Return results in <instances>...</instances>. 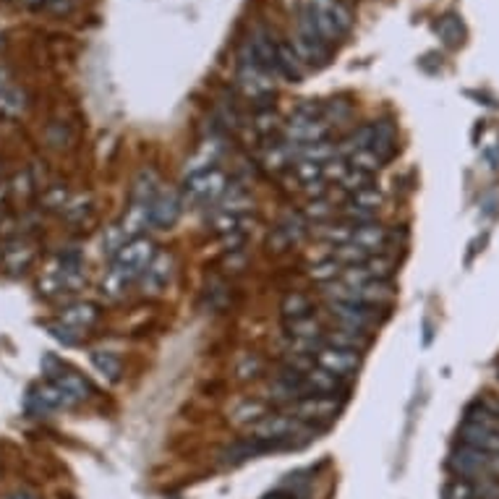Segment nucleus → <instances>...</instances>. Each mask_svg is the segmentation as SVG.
Here are the masks:
<instances>
[{
	"label": "nucleus",
	"mask_w": 499,
	"mask_h": 499,
	"mask_svg": "<svg viewBox=\"0 0 499 499\" xmlns=\"http://www.w3.org/2000/svg\"><path fill=\"white\" fill-rule=\"evenodd\" d=\"M372 178H374V175L361 173V170H350V167L345 165V170H342L340 178H337V186H342L348 194H353V191H361V188L372 186Z\"/></svg>",
	"instance_id": "nucleus-28"
},
{
	"label": "nucleus",
	"mask_w": 499,
	"mask_h": 499,
	"mask_svg": "<svg viewBox=\"0 0 499 499\" xmlns=\"http://www.w3.org/2000/svg\"><path fill=\"white\" fill-rule=\"evenodd\" d=\"M372 134H369V150L382 160L389 163L397 152V126L392 120H374L369 123Z\"/></svg>",
	"instance_id": "nucleus-13"
},
{
	"label": "nucleus",
	"mask_w": 499,
	"mask_h": 499,
	"mask_svg": "<svg viewBox=\"0 0 499 499\" xmlns=\"http://www.w3.org/2000/svg\"><path fill=\"white\" fill-rule=\"evenodd\" d=\"M280 311H282V319L285 325L288 322H298V319H306V317H314V306H311V298L306 293H288L280 303Z\"/></svg>",
	"instance_id": "nucleus-21"
},
{
	"label": "nucleus",
	"mask_w": 499,
	"mask_h": 499,
	"mask_svg": "<svg viewBox=\"0 0 499 499\" xmlns=\"http://www.w3.org/2000/svg\"><path fill=\"white\" fill-rule=\"evenodd\" d=\"M24 3H45V0H24Z\"/></svg>",
	"instance_id": "nucleus-41"
},
{
	"label": "nucleus",
	"mask_w": 499,
	"mask_h": 499,
	"mask_svg": "<svg viewBox=\"0 0 499 499\" xmlns=\"http://www.w3.org/2000/svg\"><path fill=\"white\" fill-rule=\"evenodd\" d=\"M259 369H262L259 358H254V356H243V364L238 366V374H241L243 380H249V377H257Z\"/></svg>",
	"instance_id": "nucleus-37"
},
{
	"label": "nucleus",
	"mask_w": 499,
	"mask_h": 499,
	"mask_svg": "<svg viewBox=\"0 0 499 499\" xmlns=\"http://www.w3.org/2000/svg\"><path fill=\"white\" fill-rule=\"evenodd\" d=\"M327 342L337 345V348H345V350L364 353L372 345V334L361 333V330H350V327H337L333 333H327Z\"/></svg>",
	"instance_id": "nucleus-22"
},
{
	"label": "nucleus",
	"mask_w": 499,
	"mask_h": 499,
	"mask_svg": "<svg viewBox=\"0 0 499 499\" xmlns=\"http://www.w3.org/2000/svg\"><path fill=\"white\" fill-rule=\"evenodd\" d=\"M126 241H128V235L123 233V227H120V225H112L111 230H108V235L103 238V251L115 257V254L126 246Z\"/></svg>",
	"instance_id": "nucleus-32"
},
{
	"label": "nucleus",
	"mask_w": 499,
	"mask_h": 499,
	"mask_svg": "<svg viewBox=\"0 0 499 499\" xmlns=\"http://www.w3.org/2000/svg\"><path fill=\"white\" fill-rule=\"evenodd\" d=\"M128 288H131V280L120 278L118 273L108 270V275L103 280V293H105L108 298H120V296H126Z\"/></svg>",
	"instance_id": "nucleus-30"
},
{
	"label": "nucleus",
	"mask_w": 499,
	"mask_h": 499,
	"mask_svg": "<svg viewBox=\"0 0 499 499\" xmlns=\"http://www.w3.org/2000/svg\"><path fill=\"white\" fill-rule=\"evenodd\" d=\"M11 499H35V497H29V495H13Z\"/></svg>",
	"instance_id": "nucleus-39"
},
{
	"label": "nucleus",
	"mask_w": 499,
	"mask_h": 499,
	"mask_svg": "<svg viewBox=\"0 0 499 499\" xmlns=\"http://www.w3.org/2000/svg\"><path fill=\"white\" fill-rule=\"evenodd\" d=\"M306 73V65L301 63L298 53L290 42H278V76L288 81H301Z\"/></svg>",
	"instance_id": "nucleus-19"
},
{
	"label": "nucleus",
	"mask_w": 499,
	"mask_h": 499,
	"mask_svg": "<svg viewBox=\"0 0 499 499\" xmlns=\"http://www.w3.org/2000/svg\"><path fill=\"white\" fill-rule=\"evenodd\" d=\"M183 196L173 188H160L157 196L147 204L150 212V225L152 227H173L178 218L183 215Z\"/></svg>",
	"instance_id": "nucleus-9"
},
{
	"label": "nucleus",
	"mask_w": 499,
	"mask_h": 499,
	"mask_svg": "<svg viewBox=\"0 0 499 499\" xmlns=\"http://www.w3.org/2000/svg\"><path fill=\"white\" fill-rule=\"evenodd\" d=\"M449 468H452L463 481L489 479V455L460 444V447L452 449V455H449Z\"/></svg>",
	"instance_id": "nucleus-7"
},
{
	"label": "nucleus",
	"mask_w": 499,
	"mask_h": 499,
	"mask_svg": "<svg viewBox=\"0 0 499 499\" xmlns=\"http://www.w3.org/2000/svg\"><path fill=\"white\" fill-rule=\"evenodd\" d=\"M444 499H476V495H473V484H471V481H463V479L452 481V484L447 487V492H444Z\"/></svg>",
	"instance_id": "nucleus-34"
},
{
	"label": "nucleus",
	"mask_w": 499,
	"mask_h": 499,
	"mask_svg": "<svg viewBox=\"0 0 499 499\" xmlns=\"http://www.w3.org/2000/svg\"><path fill=\"white\" fill-rule=\"evenodd\" d=\"M340 408H342V403L334 400V395H306V397L293 403L290 413L296 418H301L306 426H311V424H322V421L337 418Z\"/></svg>",
	"instance_id": "nucleus-5"
},
{
	"label": "nucleus",
	"mask_w": 499,
	"mask_h": 499,
	"mask_svg": "<svg viewBox=\"0 0 499 499\" xmlns=\"http://www.w3.org/2000/svg\"><path fill=\"white\" fill-rule=\"evenodd\" d=\"M170 280H173V257L165 251H157L142 275V285L147 293H163L170 285Z\"/></svg>",
	"instance_id": "nucleus-16"
},
{
	"label": "nucleus",
	"mask_w": 499,
	"mask_h": 499,
	"mask_svg": "<svg viewBox=\"0 0 499 499\" xmlns=\"http://www.w3.org/2000/svg\"><path fill=\"white\" fill-rule=\"evenodd\" d=\"M333 215H334V207L327 202V199H314V202L309 204V210H306V220H314V222L333 220Z\"/></svg>",
	"instance_id": "nucleus-33"
},
{
	"label": "nucleus",
	"mask_w": 499,
	"mask_h": 499,
	"mask_svg": "<svg viewBox=\"0 0 499 499\" xmlns=\"http://www.w3.org/2000/svg\"><path fill=\"white\" fill-rule=\"evenodd\" d=\"M301 380H303V392L306 395H334L337 389L342 388L340 377H334V374L319 369V366H311L309 372H303Z\"/></svg>",
	"instance_id": "nucleus-18"
},
{
	"label": "nucleus",
	"mask_w": 499,
	"mask_h": 499,
	"mask_svg": "<svg viewBox=\"0 0 499 499\" xmlns=\"http://www.w3.org/2000/svg\"><path fill=\"white\" fill-rule=\"evenodd\" d=\"M492 408H495V411H497V416H499V403H492Z\"/></svg>",
	"instance_id": "nucleus-40"
},
{
	"label": "nucleus",
	"mask_w": 499,
	"mask_h": 499,
	"mask_svg": "<svg viewBox=\"0 0 499 499\" xmlns=\"http://www.w3.org/2000/svg\"><path fill=\"white\" fill-rule=\"evenodd\" d=\"M296 163V157H293V152H290V147L285 144V142H280V144H273L270 150H267V155H265V165L270 167V170H285V167H293Z\"/></svg>",
	"instance_id": "nucleus-27"
},
{
	"label": "nucleus",
	"mask_w": 499,
	"mask_h": 499,
	"mask_svg": "<svg viewBox=\"0 0 499 499\" xmlns=\"http://www.w3.org/2000/svg\"><path fill=\"white\" fill-rule=\"evenodd\" d=\"M380 204H382V191L374 188V186H366L361 191L348 194L342 212H345V220L353 222V225H361V222H372L377 218Z\"/></svg>",
	"instance_id": "nucleus-8"
},
{
	"label": "nucleus",
	"mask_w": 499,
	"mask_h": 499,
	"mask_svg": "<svg viewBox=\"0 0 499 499\" xmlns=\"http://www.w3.org/2000/svg\"><path fill=\"white\" fill-rule=\"evenodd\" d=\"M225 191H227L225 173L220 167H207V170H199V173L186 178L183 202L196 204V207H207V204H215Z\"/></svg>",
	"instance_id": "nucleus-3"
},
{
	"label": "nucleus",
	"mask_w": 499,
	"mask_h": 499,
	"mask_svg": "<svg viewBox=\"0 0 499 499\" xmlns=\"http://www.w3.org/2000/svg\"><path fill=\"white\" fill-rule=\"evenodd\" d=\"M89 361H92L95 372H97L105 382H118V380H120L123 364H120V358H118L112 350H92Z\"/></svg>",
	"instance_id": "nucleus-23"
},
{
	"label": "nucleus",
	"mask_w": 499,
	"mask_h": 499,
	"mask_svg": "<svg viewBox=\"0 0 499 499\" xmlns=\"http://www.w3.org/2000/svg\"><path fill=\"white\" fill-rule=\"evenodd\" d=\"M89 204H92V202H89V196H76V199L65 202L63 212H65V218H68V220H84V218L92 212V207H89Z\"/></svg>",
	"instance_id": "nucleus-31"
},
{
	"label": "nucleus",
	"mask_w": 499,
	"mask_h": 499,
	"mask_svg": "<svg viewBox=\"0 0 499 499\" xmlns=\"http://www.w3.org/2000/svg\"><path fill=\"white\" fill-rule=\"evenodd\" d=\"M48 327V333L53 334L56 340H60L63 345H79V340H81V334L79 333H73V330H68L65 325H45Z\"/></svg>",
	"instance_id": "nucleus-35"
},
{
	"label": "nucleus",
	"mask_w": 499,
	"mask_h": 499,
	"mask_svg": "<svg viewBox=\"0 0 499 499\" xmlns=\"http://www.w3.org/2000/svg\"><path fill=\"white\" fill-rule=\"evenodd\" d=\"M27 405H29L35 413H48V411L71 408V400L63 395V389L58 388V385H53V382H45V385H37V388L29 389Z\"/></svg>",
	"instance_id": "nucleus-15"
},
{
	"label": "nucleus",
	"mask_w": 499,
	"mask_h": 499,
	"mask_svg": "<svg viewBox=\"0 0 499 499\" xmlns=\"http://www.w3.org/2000/svg\"><path fill=\"white\" fill-rule=\"evenodd\" d=\"M350 243L358 246L364 254L374 257V254H382L389 243L388 227H382L380 222H361L353 227V235H350Z\"/></svg>",
	"instance_id": "nucleus-12"
},
{
	"label": "nucleus",
	"mask_w": 499,
	"mask_h": 499,
	"mask_svg": "<svg viewBox=\"0 0 499 499\" xmlns=\"http://www.w3.org/2000/svg\"><path fill=\"white\" fill-rule=\"evenodd\" d=\"M238 81L241 87L246 89L249 97L254 100H262V97H270L273 89H275V81L267 71H262L257 63H251L249 58L238 56Z\"/></svg>",
	"instance_id": "nucleus-10"
},
{
	"label": "nucleus",
	"mask_w": 499,
	"mask_h": 499,
	"mask_svg": "<svg viewBox=\"0 0 499 499\" xmlns=\"http://www.w3.org/2000/svg\"><path fill=\"white\" fill-rule=\"evenodd\" d=\"M157 249H155V241L147 238V235H136V238H128L126 246L112 257V273H118L120 278L126 280H142L147 265L155 259Z\"/></svg>",
	"instance_id": "nucleus-2"
},
{
	"label": "nucleus",
	"mask_w": 499,
	"mask_h": 499,
	"mask_svg": "<svg viewBox=\"0 0 499 499\" xmlns=\"http://www.w3.org/2000/svg\"><path fill=\"white\" fill-rule=\"evenodd\" d=\"M437 35L442 37V42L447 48H460L463 40H465V27H463L460 16H455V13L442 16L440 24H437Z\"/></svg>",
	"instance_id": "nucleus-24"
},
{
	"label": "nucleus",
	"mask_w": 499,
	"mask_h": 499,
	"mask_svg": "<svg viewBox=\"0 0 499 499\" xmlns=\"http://www.w3.org/2000/svg\"><path fill=\"white\" fill-rule=\"evenodd\" d=\"M340 273H342V267L334 262L333 257L311 267V278L317 280V282H322V285H330V282H334V280L340 278Z\"/></svg>",
	"instance_id": "nucleus-29"
},
{
	"label": "nucleus",
	"mask_w": 499,
	"mask_h": 499,
	"mask_svg": "<svg viewBox=\"0 0 499 499\" xmlns=\"http://www.w3.org/2000/svg\"><path fill=\"white\" fill-rule=\"evenodd\" d=\"M265 499H288V497H285V495H280V492H275V495H267Z\"/></svg>",
	"instance_id": "nucleus-38"
},
{
	"label": "nucleus",
	"mask_w": 499,
	"mask_h": 499,
	"mask_svg": "<svg viewBox=\"0 0 499 499\" xmlns=\"http://www.w3.org/2000/svg\"><path fill=\"white\" fill-rule=\"evenodd\" d=\"M330 311L337 319V327H350V330H361L369 333L372 327L380 325V311L385 309H374V306H364V303H350V301H330Z\"/></svg>",
	"instance_id": "nucleus-4"
},
{
	"label": "nucleus",
	"mask_w": 499,
	"mask_h": 499,
	"mask_svg": "<svg viewBox=\"0 0 499 499\" xmlns=\"http://www.w3.org/2000/svg\"><path fill=\"white\" fill-rule=\"evenodd\" d=\"M460 442L471 449L487 452V455H497L499 452V426H487V424H476V421H465L460 429Z\"/></svg>",
	"instance_id": "nucleus-11"
},
{
	"label": "nucleus",
	"mask_w": 499,
	"mask_h": 499,
	"mask_svg": "<svg viewBox=\"0 0 499 499\" xmlns=\"http://www.w3.org/2000/svg\"><path fill=\"white\" fill-rule=\"evenodd\" d=\"M345 165L350 167V170H361V173H369V175H374L380 167L385 165L369 147H361V150H353V152H348L345 157Z\"/></svg>",
	"instance_id": "nucleus-26"
},
{
	"label": "nucleus",
	"mask_w": 499,
	"mask_h": 499,
	"mask_svg": "<svg viewBox=\"0 0 499 499\" xmlns=\"http://www.w3.org/2000/svg\"><path fill=\"white\" fill-rule=\"evenodd\" d=\"M50 382L63 389V395L71 400V405H76V403H81V400H87V397L92 395L89 382H87L84 377H79V374L68 372L65 366H60L56 374H50Z\"/></svg>",
	"instance_id": "nucleus-17"
},
{
	"label": "nucleus",
	"mask_w": 499,
	"mask_h": 499,
	"mask_svg": "<svg viewBox=\"0 0 499 499\" xmlns=\"http://www.w3.org/2000/svg\"><path fill=\"white\" fill-rule=\"evenodd\" d=\"M0 262H3V246H0Z\"/></svg>",
	"instance_id": "nucleus-42"
},
{
	"label": "nucleus",
	"mask_w": 499,
	"mask_h": 499,
	"mask_svg": "<svg viewBox=\"0 0 499 499\" xmlns=\"http://www.w3.org/2000/svg\"><path fill=\"white\" fill-rule=\"evenodd\" d=\"M65 202H68V194H65V188H63V186H53V188H48V194H45V204H48L50 210H63V207H65Z\"/></svg>",
	"instance_id": "nucleus-36"
},
{
	"label": "nucleus",
	"mask_w": 499,
	"mask_h": 499,
	"mask_svg": "<svg viewBox=\"0 0 499 499\" xmlns=\"http://www.w3.org/2000/svg\"><path fill=\"white\" fill-rule=\"evenodd\" d=\"M100 322V309L89 301H79V303H71L68 309H63L60 314V325H65L68 330L84 334L87 330H92L95 325Z\"/></svg>",
	"instance_id": "nucleus-14"
},
{
	"label": "nucleus",
	"mask_w": 499,
	"mask_h": 499,
	"mask_svg": "<svg viewBox=\"0 0 499 499\" xmlns=\"http://www.w3.org/2000/svg\"><path fill=\"white\" fill-rule=\"evenodd\" d=\"M267 416V408L259 403V400H243L241 405L233 408L230 418L233 424H241V426H254L257 421H262Z\"/></svg>",
	"instance_id": "nucleus-25"
},
{
	"label": "nucleus",
	"mask_w": 499,
	"mask_h": 499,
	"mask_svg": "<svg viewBox=\"0 0 499 499\" xmlns=\"http://www.w3.org/2000/svg\"><path fill=\"white\" fill-rule=\"evenodd\" d=\"M301 13L314 24L319 37L330 45L334 40L345 37L353 27V13L342 0H303Z\"/></svg>",
	"instance_id": "nucleus-1"
},
{
	"label": "nucleus",
	"mask_w": 499,
	"mask_h": 499,
	"mask_svg": "<svg viewBox=\"0 0 499 499\" xmlns=\"http://www.w3.org/2000/svg\"><path fill=\"white\" fill-rule=\"evenodd\" d=\"M314 366L330 372L334 377L345 380V377H353L361 366V353L356 350H345V348H337L325 342L317 353H314Z\"/></svg>",
	"instance_id": "nucleus-6"
},
{
	"label": "nucleus",
	"mask_w": 499,
	"mask_h": 499,
	"mask_svg": "<svg viewBox=\"0 0 499 499\" xmlns=\"http://www.w3.org/2000/svg\"><path fill=\"white\" fill-rule=\"evenodd\" d=\"M35 259V249L29 241H13L8 246H3V262L11 273H24Z\"/></svg>",
	"instance_id": "nucleus-20"
}]
</instances>
